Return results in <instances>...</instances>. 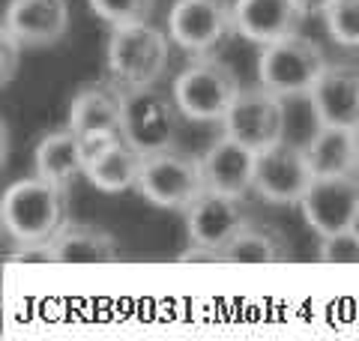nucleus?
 Masks as SVG:
<instances>
[{
	"mask_svg": "<svg viewBox=\"0 0 359 341\" xmlns=\"http://www.w3.org/2000/svg\"><path fill=\"white\" fill-rule=\"evenodd\" d=\"M69 222L66 186L45 177L15 180L4 192V227L18 243H45Z\"/></svg>",
	"mask_w": 359,
	"mask_h": 341,
	"instance_id": "1",
	"label": "nucleus"
},
{
	"mask_svg": "<svg viewBox=\"0 0 359 341\" xmlns=\"http://www.w3.org/2000/svg\"><path fill=\"white\" fill-rule=\"evenodd\" d=\"M168 57H171V36L168 30L153 27L150 21L117 25L108 33V72L126 90L153 87L168 69Z\"/></svg>",
	"mask_w": 359,
	"mask_h": 341,
	"instance_id": "2",
	"label": "nucleus"
},
{
	"mask_svg": "<svg viewBox=\"0 0 359 341\" xmlns=\"http://www.w3.org/2000/svg\"><path fill=\"white\" fill-rule=\"evenodd\" d=\"M327 66L330 63L320 45L297 30L261 48V54H257V84L273 90L282 99L309 96Z\"/></svg>",
	"mask_w": 359,
	"mask_h": 341,
	"instance_id": "3",
	"label": "nucleus"
},
{
	"mask_svg": "<svg viewBox=\"0 0 359 341\" xmlns=\"http://www.w3.org/2000/svg\"><path fill=\"white\" fill-rule=\"evenodd\" d=\"M240 78L224 60L198 57L177 75L171 96L180 114L195 123H222L240 96Z\"/></svg>",
	"mask_w": 359,
	"mask_h": 341,
	"instance_id": "4",
	"label": "nucleus"
},
{
	"mask_svg": "<svg viewBox=\"0 0 359 341\" xmlns=\"http://www.w3.org/2000/svg\"><path fill=\"white\" fill-rule=\"evenodd\" d=\"M186 213V234L192 240V252L183 258H219L243 225L252 222L249 203L243 195H228L219 189H204L201 195L183 210Z\"/></svg>",
	"mask_w": 359,
	"mask_h": 341,
	"instance_id": "5",
	"label": "nucleus"
},
{
	"mask_svg": "<svg viewBox=\"0 0 359 341\" xmlns=\"http://www.w3.org/2000/svg\"><path fill=\"white\" fill-rule=\"evenodd\" d=\"M207 189L204 162L183 150H162L144 159L138 192L159 210H186Z\"/></svg>",
	"mask_w": 359,
	"mask_h": 341,
	"instance_id": "6",
	"label": "nucleus"
},
{
	"mask_svg": "<svg viewBox=\"0 0 359 341\" xmlns=\"http://www.w3.org/2000/svg\"><path fill=\"white\" fill-rule=\"evenodd\" d=\"M237 33L233 4L228 0H174L168 13V36L195 57H210Z\"/></svg>",
	"mask_w": 359,
	"mask_h": 341,
	"instance_id": "7",
	"label": "nucleus"
},
{
	"mask_svg": "<svg viewBox=\"0 0 359 341\" xmlns=\"http://www.w3.org/2000/svg\"><path fill=\"white\" fill-rule=\"evenodd\" d=\"M180 108L174 96H165L153 87L126 90V105H123V138L144 156L171 150L177 138Z\"/></svg>",
	"mask_w": 359,
	"mask_h": 341,
	"instance_id": "8",
	"label": "nucleus"
},
{
	"mask_svg": "<svg viewBox=\"0 0 359 341\" xmlns=\"http://www.w3.org/2000/svg\"><path fill=\"white\" fill-rule=\"evenodd\" d=\"M222 126H224V135H231V138H237L240 144L252 147L255 153H264L273 144L287 138L285 135L287 132L285 99L261 84L240 90L237 102L224 114Z\"/></svg>",
	"mask_w": 359,
	"mask_h": 341,
	"instance_id": "9",
	"label": "nucleus"
},
{
	"mask_svg": "<svg viewBox=\"0 0 359 341\" xmlns=\"http://www.w3.org/2000/svg\"><path fill=\"white\" fill-rule=\"evenodd\" d=\"M318 177L309 162L306 147H299L294 141H278L269 150L257 153L255 165V192L266 203L276 207H294L302 201V195L309 192L311 180Z\"/></svg>",
	"mask_w": 359,
	"mask_h": 341,
	"instance_id": "10",
	"label": "nucleus"
},
{
	"mask_svg": "<svg viewBox=\"0 0 359 341\" xmlns=\"http://www.w3.org/2000/svg\"><path fill=\"white\" fill-rule=\"evenodd\" d=\"M302 219L318 236L351 231L359 210V174H327L314 177L299 201Z\"/></svg>",
	"mask_w": 359,
	"mask_h": 341,
	"instance_id": "11",
	"label": "nucleus"
},
{
	"mask_svg": "<svg viewBox=\"0 0 359 341\" xmlns=\"http://www.w3.org/2000/svg\"><path fill=\"white\" fill-rule=\"evenodd\" d=\"M87 141V168L84 177L105 195L138 189L144 156L123 135H84Z\"/></svg>",
	"mask_w": 359,
	"mask_h": 341,
	"instance_id": "12",
	"label": "nucleus"
},
{
	"mask_svg": "<svg viewBox=\"0 0 359 341\" xmlns=\"http://www.w3.org/2000/svg\"><path fill=\"white\" fill-rule=\"evenodd\" d=\"M4 30L25 48H48L69 33V4L66 0H9Z\"/></svg>",
	"mask_w": 359,
	"mask_h": 341,
	"instance_id": "13",
	"label": "nucleus"
},
{
	"mask_svg": "<svg viewBox=\"0 0 359 341\" xmlns=\"http://www.w3.org/2000/svg\"><path fill=\"white\" fill-rule=\"evenodd\" d=\"M309 102L320 126L359 129V69L330 63L314 81Z\"/></svg>",
	"mask_w": 359,
	"mask_h": 341,
	"instance_id": "14",
	"label": "nucleus"
},
{
	"mask_svg": "<svg viewBox=\"0 0 359 341\" xmlns=\"http://www.w3.org/2000/svg\"><path fill=\"white\" fill-rule=\"evenodd\" d=\"M123 105L126 87L90 81L69 102V126L78 135H123Z\"/></svg>",
	"mask_w": 359,
	"mask_h": 341,
	"instance_id": "15",
	"label": "nucleus"
},
{
	"mask_svg": "<svg viewBox=\"0 0 359 341\" xmlns=\"http://www.w3.org/2000/svg\"><path fill=\"white\" fill-rule=\"evenodd\" d=\"M306 18L297 0H233V21L243 39L269 45L299 30Z\"/></svg>",
	"mask_w": 359,
	"mask_h": 341,
	"instance_id": "16",
	"label": "nucleus"
},
{
	"mask_svg": "<svg viewBox=\"0 0 359 341\" xmlns=\"http://www.w3.org/2000/svg\"><path fill=\"white\" fill-rule=\"evenodd\" d=\"M204 162V177L210 189L228 192V195H243L255 189V165L257 153L252 147L240 144L231 135H222L219 141L210 144V150L201 156Z\"/></svg>",
	"mask_w": 359,
	"mask_h": 341,
	"instance_id": "17",
	"label": "nucleus"
},
{
	"mask_svg": "<svg viewBox=\"0 0 359 341\" xmlns=\"http://www.w3.org/2000/svg\"><path fill=\"white\" fill-rule=\"evenodd\" d=\"M33 165H36L39 177L69 189L78 177H84V168H87L84 135H78L72 126L42 135L36 150H33Z\"/></svg>",
	"mask_w": 359,
	"mask_h": 341,
	"instance_id": "18",
	"label": "nucleus"
},
{
	"mask_svg": "<svg viewBox=\"0 0 359 341\" xmlns=\"http://www.w3.org/2000/svg\"><path fill=\"white\" fill-rule=\"evenodd\" d=\"M48 243L60 264H105L120 255V246L108 231L81 222H66Z\"/></svg>",
	"mask_w": 359,
	"mask_h": 341,
	"instance_id": "19",
	"label": "nucleus"
},
{
	"mask_svg": "<svg viewBox=\"0 0 359 341\" xmlns=\"http://www.w3.org/2000/svg\"><path fill=\"white\" fill-rule=\"evenodd\" d=\"M290 255L285 234L273 225L249 222L243 225L237 236L219 252L222 260H237V264H278Z\"/></svg>",
	"mask_w": 359,
	"mask_h": 341,
	"instance_id": "20",
	"label": "nucleus"
},
{
	"mask_svg": "<svg viewBox=\"0 0 359 341\" xmlns=\"http://www.w3.org/2000/svg\"><path fill=\"white\" fill-rule=\"evenodd\" d=\"M356 129H341V126H320L311 132V138L306 144L309 162L318 177L327 174H351L353 159H356Z\"/></svg>",
	"mask_w": 359,
	"mask_h": 341,
	"instance_id": "21",
	"label": "nucleus"
},
{
	"mask_svg": "<svg viewBox=\"0 0 359 341\" xmlns=\"http://www.w3.org/2000/svg\"><path fill=\"white\" fill-rule=\"evenodd\" d=\"M323 25L332 42L344 48H359V0H335L323 13Z\"/></svg>",
	"mask_w": 359,
	"mask_h": 341,
	"instance_id": "22",
	"label": "nucleus"
},
{
	"mask_svg": "<svg viewBox=\"0 0 359 341\" xmlns=\"http://www.w3.org/2000/svg\"><path fill=\"white\" fill-rule=\"evenodd\" d=\"M93 15L108 21L111 27L117 25H135V21H150L156 0H87Z\"/></svg>",
	"mask_w": 359,
	"mask_h": 341,
	"instance_id": "23",
	"label": "nucleus"
},
{
	"mask_svg": "<svg viewBox=\"0 0 359 341\" xmlns=\"http://www.w3.org/2000/svg\"><path fill=\"white\" fill-rule=\"evenodd\" d=\"M318 258L330 260V264H359V236H356V231L351 227V231L320 236Z\"/></svg>",
	"mask_w": 359,
	"mask_h": 341,
	"instance_id": "24",
	"label": "nucleus"
},
{
	"mask_svg": "<svg viewBox=\"0 0 359 341\" xmlns=\"http://www.w3.org/2000/svg\"><path fill=\"white\" fill-rule=\"evenodd\" d=\"M21 51H25V45L15 36H9L6 30L0 33V78H4V84L15 81L18 66H21Z\"/></svg>",
	"mask_w": 359,
	"mask_h": 341,
	"instance_id": "25",
	"label": "nucleus"
},
{
	"mask_svg": "<svg viewBox=\"0 0 359 341\" xmlns=\"http://www.w3.org/2000/svg\"><path fill=\"white\" fill-rule=\"evenodd\" d=\"M299 4V9H302V15H323L327 13V9L335 4V0H297Z\"/></svg>",
	"mask_w": 359,
	"mask_h": 341,
	"instance_id": "26",
	"label": "nucleus"
},
{
	"mask_svg": "<svg viewBox=\"0 0 359 341\" xmlns=\"http://www.w3.org/2000/svg\"><path fill=\"white\" fill-rule=\"evenodd\" d=\"M353 138H356V159H353V168H356V174H359V129L353 132Z\"/></svg>",
	"mask_w": 359,
	"mask_h": 341,
	"instance_id": "27",
	"label": "nucleus"
},
{
	"mask_svg": "<svg viewBox=\"0 0 359 341\" xmlns=\"http://www.w3.org/2000/svg\"><path fill=\"white\" fill-rule=\"evenodd\" d=\"M353 231H356V236H359V210H356V219H353Z\"/></svg>",
	"mask_w": 359,
	"mask_h": 341,
	"instance_id": "28",
	"label": "nucleus"
}]
</instances>
